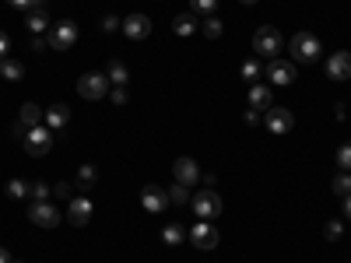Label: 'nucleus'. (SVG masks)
Segmentation results:
<instances>
[{
  "mask_svg": "<svg viewBox=\"0 0 351 263\" xmlns=\"http://www.w3.org/2000/svg\"><path fill=\"white\" fill-rule=\"evenodd\" d=\"M25 151L32 155V158H43V155H49V148H53V130L49 127H32L25 134Z\"/></svg>",
  "mask_w": 351,
  "mask_h": 263,
  "instance_id": "nucleus-6",
  "label": "nucleus"
},
{
  "mask_svg": "<svg viewBox=\"0 0 351 263\" xmlns=\"http://www.w3.org/2000/svg\"><path fill=\"white\" fill-rule=\"evenodd\" d=\"M109 102L112 105H127V88H109Z\"/></svg>",
  "mask_w": 351,
  "mask_h": 263,
  "instance_id": "nucleus-36",
  "label": "nucleus"
},
{
  "mask_svg": "<svg viewBox=\"0 0 351 263\" xmlns=\"http://www.w3.org/2000/svg\"><path fill=\"white\" fill-rule=\"evenodd\" d=\"M102 28H106V32H116V28H123V21L116 18V14H106L102 18Z\"/></svg>",
  "mask_w": 351,
  "mask_h": 263,
  "instance_id": "nucleus-37",
  "label": "nucleus"
},
{
  "mask_svg": "<svg viewBox=\"0 0 351 263\" xmlns=\"http://www.w3.org/2000/svg\"><path fill=\"white\" fill-rule=\"evenodd\" d=\"M141 208L148 211V214H162L165 208H169V193L162 190V186H155V183H148L141 190Z\"/></svg>",
  "mask_w": 351,
  "mask_h": 263,
  "instance_id": "nucleus-12",
  "label": "nucleus"
},
{
  "mask_svg": "<svg viewBox=\"0 0 351 263\" xmlns=\"http://www.w3.org/2000/svg\"><path fill=\"white\" fill-rule=\"evenodd\" d=\"M77 95H81V99H88V102L106 99V95H109V77H106V74H99V71L81 74V77H77Z\"/></svg>",
  "mask_w": 351,
  "mask_h": 263,
  "instance_id": "nucleus-3",
  "label": "nucleus"
},
{
  "mask_svg": "<svg viewBox=\"0 0 351 263\" xmlns=\"http://www.w3.org/2000/svg\"><path fill=\"white\" fill-rule=\"evenodd\" d=\"M53 193V186H46L43 179H32V183H28V200H32V203H39V200H46Z\"/></svg>",
  "mask_w": 351,
  "mask_h": 263,
  "instance_id": "nucleus-27",
  "label": "nucleus"
},
{
  "mask_svg": "<svg viewBox=\"0 0 351 263\" xmlns=\"http://www.w3.org/2000/svg\"><path fill=\"white\" fill-rule=\"evenodd\" d=\"M28 218H32V225H39V228H56V225L64 221L60 208H56V203H49V200L32 203V211H28Z\"/></svg>",
  "mask_w": 351,
  "mask_h": 263,
  "instance_id": "nucleus-9",
  "label": "nucleus"
},
{
  "mask_svg": "<svg viewBox=\"0 0 351 263\" xmlns=\"http://www.w3.org/2000/svg\"><path fill=\"white\" fill-rule=\"evenodd\" d=\"M341 203H344V218H351V193H348V197H341Z\"/></svg>",
  "mask_w": 351,
  "mask_h": 263,
  "instance_id": "nucleus-42",
  "label": "nucleus"
},
{
  "mask_svg": "<svg viewBox=\"0 0 351 263\" xmlns=\"http://www.w3.org/2000/svg\"><path fill=\"white\" fill-rule=\"evenodd\" d=\"M28 32L32 36H46L49 32V14H46V8H39V11H28Z\"/></svg>",
  "mask_w": 351,
  "mask_h": 263,
  "instance_id": "nucleus-19",
  "label": "nucleus"
},
{
  "mask_svg": "<svg viewBox=\"0 0 351 263\" xmlns=\"http://www.w3.org/2000/svg\"><path fill=\"white\" fill-rule=\"evenodd\" d=\"M8 49H11V39L8 32H0V60H8Z\"/></svg>",
  "mask_w": 351,
  "mask_h": 263,
  "instance_id": "nucleus-39",
  "label": "nucleus"
},
{
  "mask_svg": "<svg viewBox=\"0 0 351 263\" xmlns=\"http://www.w3.org/2000/svg\"><path fill=\"white\" fill-rule=\"evenodd\" d=\"M183 236H186V231L180 228V221H172V225H165V228H162L165 246H180V242H183Z\"/></svg>",
  "mask_w": 351,
  "mask_h": 263,
  "instance_id": "nucleus-24",
  "label": "nucleus"
},
{
  "mask_svg": "<svg viewBox=\"0 0 351 263\" xmlns=\"http://www.w3.org/2000/svg\"><path fill=\"white\" fill-rule=\"evenodd\" d=\"M172 32L180 36V39H190V36L197 32V18H193V11H190V14H176V21H172Z\"/></svg>",
  "mask_w": 351,
  "mask_h": 263,
  "instance_id": "nucleus-20",
  "label": "nucleus"
},
{
  "mask_svg": "<svg viewBox=\"0 0 351 263\" xmlns=\"http://www.w3.org/2000/svg\"><path fill=\"white\" fill-rule=\"evenodd\" d=\"M25 134H28V130H25L21 123H14V127H11V137H14V140H25Z\"/></svg>",
  "mask_w": 351,
  "mask_h": 263,
  "instance_id": "nucleus-40",
  "label": "nucleus"
},
{
  "mask_svg": "<svg viewBox=\"0 0 351 263\" xmlns=\"http://www.w3.org/2000/svg\"><path fill=\"white\" fill-rule=\"evenodd\" d=\"M46 42H49V49H60V53H67L74 42H77V25L71 21V18H64V21H56V25H49V32H46Z\"/></svg>",
  "mask_w": 351,
  "mask_h": 263,
  "instance_id": "nucleus-4",
  "label": "nucleus"
},
{
  "mask_svg": "<svg viewBox=\"0 0 351 263\" xmlns=\"http://www.w3.org/2000/svg\"><path fill=\"white\" fill-rule=\"evenodd\" d=\"M0 263H14V260H11V253H8L4 246H0Z\"/></svg>",
  "mask_w": 351,
  "mask_h": 263,
  "instance_id": "nucleus-43",
  "label": "nucleus"
},
{
  "mask_svg": "<svg viewBox=\"0 0 351 263\" xmlns=\"http://www.w3.org/2000/svg\"><path fill=\"white\" fill-rule=\"evenodd\" d=\"M250 105H253V109H271V105H274V92H271L267 84L256 81V84L250 88Z\"/></svg>",
  "mask_w": 351,
  "mask_h": 263,
  "instance_id": "nucleus-18",
  "label": "nucleus"
},
{
  "mask_svg": "<svg viewBox=\"0 0 351 263\" xmlns=\"http://www.w3.org/2000/svg\"><path fill=\"white\" fill-rule=\"evenodd\" d=\"M92 197H84V193H74L71 200H67V221L71 225H88V221H92Z\"/></svg>",
  "mask_w": 351,
  "mask_h": 263,
  "instance_id": "nucleus-10",
  "label": "nucleus"
},
{
  "mask_svg": "<svg viewBox=\"0 0 351 263\" xmlns=\"http://www.w3.org/2000/svg\"><path fill=\"white\" fill-rule=\"evenodd\" d=\"M8 8H18V11H39V8H46L43 0H8Z\"/></svg>",
  "mask_w": 351,
  "mask_h": 263,
  "instance_id": "nucleus-33",
  "label": "nucleus"
},
{
  "mask_svg": "<svg viewBox=\"0 0 351 263\" xmlns=\"http://www.w3.org/2000/svg\"><path fill=\"white\" fill-rule=\"evenodd\" d=\"M239 4H260V0H239Z\"/></svg>",
  "mask_w": 351,
  "mask_h": 263,
  "instance_id": "nucleus-44",
  "label": "nucleus"
},
{
  "mask_svg": "<svg viewBox=\"0 0 351 263\" xmlns=\"http://www.w3.org/2000/svg\"><path fill=\"white\" fill-rule=\"evenodd\" d=\"M215 8H218V0H190V11L193 14H204V18L215 14Z\"/></svg>",
  "mask_w": 351,
  "mask_h": 263,
  "instance_id": "nucleus-30",
  "label": "nucleus"
},
{
  "mask_svg": "<svg viewBox=\"0 0 351 263\" xmlns=\"http://www.w3.org/2000/svg\"><path fill=\"white\" fill-rule=\"evenodd\" d=\"M95 179H99V168H95V165H81V168H77V183H74V186H77V190H88Z\"/></svg>",
  "mask_w": 351,
  "mask_h": 263,
  "instance_id": "nucleus-23",
  "label": "nucleus"
},
{
  "mask_svg": "<svg viewBox=\"0 0 351 263\" xmlns=\"http://www.w3.org/2000/svg\"><path fill=\"white\" fill-rule=\"evenodd\" d=\"M165 193H169V203H176V208H180V203H190V197H193L190 186H183V183H176V186L165 190Z\"/></svg>",
  "mask_w": 351,
  "mask_h": 263,
  "instance_id": "nucleus-28",
  "label": "nucleus"
},
{
  "mask_svg": "<svg viewBox=\"0 0 351 263\" xmlns=\"http://www.w3.org/2000/svg\"><path fill=\"white\" fill-rule=\"evenodd\" d=\"M172 175H176V183H183V186H190V190L200 183V168H197L193 158H176V162H172Z\"/></svg>",
  "mask_w": 351,
  "mask_h": 263,
  "instance_id": "nucleus-14",
  "label": "nucleus"
},
{
  "mask_svg": "<svg viewBox=\"0 0 351 263\" xmlns=\"http://www.w3.org/2000/svg\"><path fill=\"white\" fill-rule=\"evenodd\" d=\"M14 263H21V260H14Z\"/></svg>",
  "mask_w": 351,
  "mask_h": 263,
  "instance_id": "nucleus-45",
  "label": "nucleus"
},
{
  "mask_svg": "<svg viewBox=\"0 0 351 263\" xmlns=\"http://www.w3.org/2000/svg\"><path fill=\"white\" fill-rule=\"evenodd\" d=\"M106 77H109V84L123 88V84L130 81V71H127V64H120V60H109V71H106Z\"/></svg>",
  "mask_w": 351,
  "mask_h": 263,
  "instance_id": "nucleus-21",
  "label": "nucleus"
},
{
  "mask_svg": "<svg viewBox=\"0 0 351 263\" xmlns=\"http://www.w3.org/2000/svg\"><path fill=\"white\" fill-rule=\"evenodd\" d=\"M263 127L281 137V134H288L291 127H295V116H291L285 105H271V109H263Z\"/></svg>",
  "mask_w": 351,
  "mask_h": 263,
  "instance_id": "nucleus-8",
  "label": "nucleus"
},
{
  "mask_svg": "<svg viewBox=\"0 0 351 263\" xmlns=\"http://www.w3.org/2000/svg\"><path fill=\"white\" fill-rule=\"evenodd\" d=\"M71 123V109L64 102H56V105H46V127L56 134V130H64Z\"/></svg>",
  "mask_w": 351,
  "mask_h": 263,
  "instance_id": "nucleus-17",
  "label": "nucleus"
},
{
  "mask_svg": "<svg viewBox=\"0 0 351 263\" xmlns=\"http://www.w3.org/2000/svg\"><path fill=\"white\" fill-rule=\"evenodd\" d=\"M253 49H256V56H263V60H278L281 49H285V36L274 25H260L253 32Z\"/></svg>",
  "mask_w": 351,
  "mask_h": 263,
  "instance_id": "nucleus-1",
  "label": "nucleus"
},
{
  "mask_svg": "<svg viewBox=\"0 0 351 263\" xmlns=\"http://www.w3.org/2000/svg\"><path fill=\"white\" fill-rule=\"evenodd\" d=\"M218 228L211 225V221H197L193 228H190V246H197V249H215L218 246Z\"/></svg>",
  "mask_w": 351,
  "mask_h": 263,
  "instance_id": "nucleus-11",
  "label": "nucleus"
},
{
  "mask_svg": "<svg viewBox=\"0 0 351 263\" xmlns=\"http://www.w3.org/2000/svg\"><path fill=\"white\" fill-rule=\"evenodd\" d=\"M190 203H193V214H197L200 221H211V218L221 214V197H218L215 190H197V193L190 197Z\"/></svg>",
  "mask_w": 351,
  "mask_h": 263,
  "instance_id": "nucleus-5",
  "label": "nucleus"
},
{
  "mask_svg": "<svg viewBox=\"0 0 351 263\" xmlns=\"http://www.w3.org/2000/svg\"><path fill=\"white\" fill-rule=\"evenodd\" d=\"M324 236H327L330 242H337V239L344 236V225H341L337 218H334V221H327V228H324Z\"/></svg>",
  "mask_w": 351,
  "mask_h": 263,
  "instance_id": "nucleus-34",
  "label": "nucleus"
},
{
  "mask_svg": "<svg viewBox=\"0 0 351 263\" xmlns=\"http://www.w3.org/2000/svg\"><path fill=\"white\" fill-rule=\"evenodd\" d=\"M204 36H208V39H221V32H225V25H221V18H215V14H208V18H204Z\"/></svg>",
  "mask_w": 351,
  "mask_h": 263,
  "instance_id": "nucleus-26",
  "label": "nucleus"
},
{
  "mask_svg": "<svg viewBox=\"0 0 351 263\" xmlns=\"http://www.w3.org/2000/svg\"><path fill=\"white\" fill-rule=\"evenodd\" d=\"M0 77H8V81H21L25 77V64L21 60H0Z\"/></svg>",
  "mask_w": 351,
  "mask_h": 263,
  "instance_id": "nucleus-22",
  "label": "nucleus"
},
{
  "mask_svg": "<svg viewBox=\"0 0 351 263\" xmlns=\"http://www.w3.org/2000/svg\"><path fill=\"white\" fill-rule=\"evenodd\" d=\"M43 120H46V109H43V105H36V102H25V105H21V112H18V123H21L25 130L43 127Z\"/></svg>",
  "mask_w": 351,
  "mask_h": 263,
  "instance_id": "nucleus-16",
  "label": "nucleus"
},
{
  "mask_svg": "<svg viewBox=\"0 0 351 263\" xmlns=\"http://www.w3.org/2000/svg\"><path fill=\"white\" fill-rule=\"evenodd\" d=\"M8 197H14V200L28 197V183L25 179H8Z\"/></svg>",
  "mask_w": 351,
  "mask_h": 263,
  "instance_id": "nucleus-31",
  "label": "nucleus"
},
{
  "mask_svg": "<svg viewBox=\"0 0 351 263\" xmlns=\"http://www.w3.org/2000/svg\"><path fill=\"white\" fill-rule=\"evenodd\" d=\"M330 190H334L337 197H348V193H351V172H344V168H341V175H334Z\"/></svg>",
  "mask_w": 351,
  "mask_h": 263,
  "instance_id": "nucleus-29",
  "label": "nucleus"
},
{
  "mask_svg": "<svg viewBox=\"0 0 351 263\" xmlns=\"http://www.w3.org/2000/svg\"><path fill=\"white\" fill-rule=\"evenodd\" d=\"M246 123H260V109H250L246 112Z\"/></svg>",
  "mask_w": 351,
  "mask_h": 263,
  "instance_id": "nucleus-41",
  "label": "nucleus"
},
{
  "mask_svg": "<svg viewBox=\"0 0 351 263\" xmlns=\"http://www.w3.org/2000/svg\"><path fill=\"white\" fill-rule=\"evenodd\" d=\"M327 77H330V81H348V77H351V53H348V49L330 53V60H327Z\"/></svg>",
  "mask_w": 351,
  "mask_h": 263,
  "instance_id": "nucleus-15",
  "label": "nucleus"
},
{
  "mask_svg": "<svg viewBox=\"0 0 351 263\" xmlns=\"http://www.w3.org/2000/svg\"><path fill=\"white\" fill-rule=\"evenodd\" d=\"M288 53H291L295 64H316L319 53H324V46H319V39L313 32H295L291 42H288Z\"/></svg>",
  "mask_w": 351,
  "mask_h": 263,
  "instance_id": "nucleus-2",
  "label": "nucleus"
},
{
  "mask_svg": "<svg viewBox=\"0 0 351 263\" xmlns=\"http://www.w3.org/2000/svg\"><path fill=\"white\" fill-rule=\"evenodd\" d=\"M239 71H243V77H246L250 84H256V81L263 77V67H260V56H253V60H246V64H243Z\"/></svg>",
  "mask_w": 351,
  "mask_h": 263,
  "instance_id": "nucleus-25",
  "label": "nucleus"
},
{
  "mask_svg": "<svg viewBox=\"0 0 351 263\" xmlns=\"http://www.w3.org/2000/svg\"><path fill=\"white\" fill-rule=\"evenodd\" d=\"M337 165H341L344 172H351V140H344L341 148H337Z\"/></svg>",
  "mask_w": 351,
  "mask_h": 263,
  "instance_id": "nucleus-32",
  "label": "nucleus"
},
{
  "mask_svg": "<svg viewBox=\"0 0 351 263\" xmlns=\"http://www.w3.org/2000/svg\"><path fill=\"white\" fill-rule=\"evenodd\" d=\"M74 190H77L74 183H56V186H53V197H56V200H71Z\"/></svg>",
  "mask_w": 351,
  "mask_h": 263,
  "instance_id": "nucleus-35",
  "label": "nucleus"
},
{
  "mask_svg": "<svg viewBox=\"0 0 351 263\" xmlns=\"http://www.w3.org/2000/svg\"><path fill=\"white\" fill-rule=\"evenodd\" d=\"M28 49H49V42H46V36H32V39H28Z\"/></svg>",
  "mask_w": 351,
  "mask_h": 263,
  "instance_id": "nucleus-38",
  "label": "nucleus"
},
{
  "mask_svg": "<svg viewBox=\"0 0 351 263\" xmlns=\"http://www.w3.org/2000/svg\"><path fill=\"white\" fill-rule=\"evenodd\" d=\"M263 77H271V84H278V88H288V84H295V77H299V71H295V64L291 60H267V67H263Z\"/></svg>",
  "mask_w": 351,
  "mask_h": 263,
  "instance_id": "nucleus-7",
  "label": "nucleus"
},
{
  "mask_svg": "<svg viewBox=\"0 0 351 263\" xmlns=\"http://www.w3.org/2000/svg\"><path fill=\"white\" fill-rule=\"evenodd\" d=\"M123 36L141 42V39H148L152 36V18L148 14H127L123 18Z\"/></svg>",
  "mask_w": 351,
  "mask_h": 263,
  "instance_id": "nucleus-13",
  "label": "nucleus"
}]
</instances>
